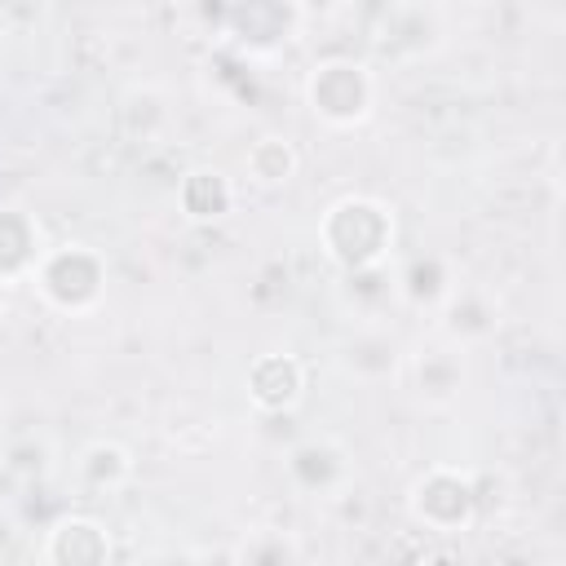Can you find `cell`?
<instances>
[{
  "mask_svg": "<svg viewBox=\"0 0 566 566\" xmlns=\"http://www.w3.org/2000/svg\"><path fill=\"white\" fill-rule=\"evenodd\" d=\"M394 248H398V212L380 195L349 190L332 199L318 217V252L340 274L389 265Z\"/></svg>",
  "mask_w": 566,
  "mask_h": 566,
  "instance_id": "1",
  "label": "cell"
},
{
  "mask_svg": "<svg viewBox=\"0 0 566 566\" xmlns=\"http://www.w3.org/2000/svg\"><path fill=\"white\" fill-rule=\"evenodd\" d=\"M35 296L62 314V318H88L106 305V287H111V265H106V252H97L93 243L84 239H66V243H53L40 252L31 279Z\"/></svg>",
  "mask_w": 566,
  "mask_h": 566,
  "instance_id": "2",
  "label": "cell"
},
{
  "mask_svg": "<svg viewBox=\"0 0 566 566\" xmlns=\"http://www.w3.org/2000/svg\"><path fill=\"white\" fill-rule=\"evenodd\" d=\"M305 111L332 128V133H354L363 128L371 115H376V102H380V80L376 71L363 62V57H349V53H336V57H318L310 71H305Z\"/></svg>",
  "mask_w": 566,
  "mask_h": 566,
  "instance_id": "3",
  "label": "cell"
},
{
  "mask_svg": "<svg viewBox=\"0 0 566 566\" xmlns=\"http://www.w3.org/2000/svg\"><path fill=\"white\" fill-rule=\"evenodd\" d=\"M402 504L420 535L455 539L478 522V478L460 464H429L411 478Z\"/></svg>",
  "mask_w": 566,
  "mask_h": 566,
  "instance_id": "4",
  "label": "cell"
},
{
  "mask_svg": "<svg viewBox=\"0 0 566 566\" xmlns=\"http://www.w3.org/2000/svg\"><path fill=\"white\" fill-rule=\"evenodd\" d=\"M283 478L301 500L332 504L354 491V455L332 433H305L283 455Z\"/></svg>",
  "mask_w": 566,
  "mask_h": 566,
  "instance_id": "5",
  "label": "cell"
},
{
  "mask_svg": "<svg viewBox=\"0 0 566 566\" xmlns=\"http://www.w3.org/2000/svg\"><path fill=\"white\" fill-rule=\"evenodd\" d=\"M402 371H407L411 394H416L420 407L451 411V407H460V398L469 389V349L438 332L402 358Z\"/></svg>",
  "mask_w": 566,
  "mask_h": 566,
  "instance_id": "6",
  "label": "cell"
},
{
  "mask_svg": "<svg viewBox=\"0 0 566 566\" xmlns=\"http://www.w3.org/2000/svg\"><path fill=\"white\" fill-rule=\"evenodd\" d=\"M447 44V13L438 0H389L376 27V49L389 62H420Z\"/></svg>",
  "mask_w": 566,
  "mask_h": 566,
  "instance_id": "7",
  "label": "cell"
},
{
  "mask_svg": "<svg viewBox=\"0 0 566 566\" xmlns=\"http://www.w3.org/2000/svg\"><path fill=\"white\" fill-rule=\"evenodd\" d=\"M301 31V0H226L221 35L243 53H279Z\"/></svg>",
  "mask_w": 566,
  "mask_h": 566,
  "instance_id": "8",
  "label": "cell"
},
{
  "mask_svg": "<svg viewBox=\"0 0 566 566\" xmlns=\"http://www.w3.org/2000/svg\"><path fill=\"white\" fill-rule=\"evenodd\" d=\"M243 389H248V402L261 411V416H292L301 402H305V389H310V367L301 354L292 349H265L248 363V376H243Z\"/></svg>",
  "mask_w": 566,
  "mask_h": 566,
  "instance_id": "9",
  "label": "cell"
},
{
  "mask_svg": "<svg viewBox=\"0 0 566 566\" xmlns=\"http://www.w3.org/2000/svg\"><path fill=\"white\" fill-rule=\"evenodd\" d=\"M111 557H115V535L93 513H62L40 539V562L49 566H106Z\"/></svg>",
  "mask_w": 566,
  "mask_h": 566,
  "instance_id": "10",
  "label": "cell"
},
{
  "mask_svg": "<svg viewBox=\"0 0 566 566\" xmlns=\"http://www.w3.org/2000/svg\"><path fill=\"white\" fill-rule=\"evenodd\" d=\"M438 332L464 349H478L486 340H495L500 332V296L486 283H455V292L442 301L438 310Z\"/></svg>",
  "mask_w": 566,
  "mask_h": 566,
  "instance_id": "11",
  "label": "cell"
},
{
  "mask_svg": "<svg viewBox=\"0 0 566 566\" xmlns=\"http://www.w3.org/2000/svg\"><path fill=\"white\" fill-rule=\"evenodd\" d=\"M455 283H460L455 261L447 252H429V248L402 256L394 270V296L416 314H438L442 301L455 292Z\"/></svg>",
  "mask_w": 566,
  "mask_h": 566,
  "instance_id": "12",
  "label": "cell"
},
{
  "mask_svg": "<svg viewBox=\"0 0 566 566\" xmlns=\"http://www.w3.org/2000/svg\"><path fill=\"white\" fill-rule=\"evenodd\" d=\"M407 349L398 345V336L376 318V323H358L349 332V340L340 345V371L354 385H385L402 371Z\"/></svg>",
  "mask_w": 566,
  "mask_h": 566,
  "instance_id": "13",
  "label": "cell"
},
{
  "mask_svg": "<svg viewBox=\"0 0 566 566\" xmlns=\"http://www.w3.org/2000/svg\"><path fill=\"white\" fill-rule=\"evenodd\" d=\"M239 208V186L217 164H195L177 177V212L190 226H221Z\"/></svg>",
  "mask_w": 566,
  "mask_h": 566,
  "instance_id": "14",
  "label": "cell"
},
{
  "mask_svg": "<svg viewBox=\"0 0 566 566\" xmlns=\"http://www.w3.org/2000/svg\"><path fill=\"white\" fill-rule=\"evenodd\" d=\"M119 133L133 142V146H164L177 128V111H172V97L159 88V84H133L124 97H119Z\"/></svg>",
  "mask_w": 566,
  "mask_h": 566,
  "instance_id": "15",
  "label": "cell"
},
{
  "mask_svg": "<svg viewBox=\"0 0 566 566\" xmlns=\"http://www.w3.org/2000/svg\"><path fill=\"white\" fill-rule=\"evenodd\" d=\"M40 252H44L40 221L18 203H0V287L27 283Z\"/></svg>",
  "mask_w": 566,
  "mask_h": 566,
  "instance_id": "16",
  "label": "cell"
},
{
  "mask_svg": "<svg viewBox=\"0 0 566 566\" xmlns=\"http://www.w3.org/2000/svg\"><path fill=\"white\" fill-rule=\"evenodd\" d=\"M75 478L84 491L93 495H119L133 486L137 478V460L119 438H93L80 455H75Z\"/></svg>",
  "mask_w": 566,
  "mask_h": 566,
  "instance_id": "17",
  "label": "cell"
},
{
  "mask_svg": "<svg viewBox=\"0 0 566 566\" xmlns=\"http://www.w3.org/2000/svg\"><path fill=\"white\" fill-rule=\"evenodd\" d=\"M243 172H248V181L261 186V190H283V186L301 172V150H296V142L283 137V133H261V137L248 146V155H243Z\"/></svg>",
  "mask_w": 566,
  "mask_h": 566,
  "instance_id": "18",
  "label": "cell"
},
{
  "mask_svg": "<svg viewBox=\"0 0 566 566\" xmlns=\"http://www.w3.org/2000/svg\"><path fill=\"white\" fill-rule=\"evenodd\" d=\"M230 557L243 562V566H292V562H305V544H301L292 531L256 526V531H248V535L230 548Z\"/></svg>",
  "mask_w": 566,
  "mask_h": 566,
  "instance_id": "19",
  "label": "cell"
}]
</instances>
